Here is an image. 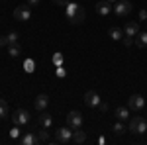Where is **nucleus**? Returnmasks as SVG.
Returning <instances> with one entry per match:
<instances>
[{
  "mask_svg": "<svg viewBox=\"0 0 147 145\" xmlns=\"http://www.w3.org/2000/svg\"><path fill=\"white\" fill-rule=\"evenodd\" d=\"M110 2H118V0H110Z\"/></svg>",
  "mask_w": 147,
  "mask_h": 145,
  "instance_id": "nucleus-33",
  "label": "nucleus"
},
{
  "mask_svg": "<svg viewBox=\"0 0 147 145\" xmlns=\"http://www.w3.org/2000/svg\"><path fill=\"white\" fill-rule=\"evenodd\" d=\"M20 141H22V145H35V143H39V141H37V134H34V132L22 135Z\"/></svg>",
  "mask_w": 147,
  "mask_h": 145,
  "instance_id": "nucleus-14",
  "label": "nucleus"
},
{
  "mask_svg": "<svg viewBox=\"0 0 147 145\" xmlns=\"http://www.w3.org/2000/svg\"><path fill=\"white\" fill-rule=\"evenodd\" d=\"M131 8H134V4H131L129 0H118L112 12H116V16H120V18H125V16L131 12Z\"/></svg>",
  "mask_w": 147,
  "mask_h": 145,
  "instance_id": "nucleus-3",
  "label": "nucleus"
},
{
  "mask_svg": "<svg viewBox=\"0 0 147 145\" xmlns=\"http://www.w3.org/2000/svg\"><path fill=\"white\" fill-rule=\"evenodd\" d=\"M84 104L88 108H96V106H100V96L94 90H88V92H84Z\"/></svg>",
  "mask_w": 147,
  "mask_h": 145,
  "instance_id": "nucleus-9",
  "label": "nucleus"
},
{
  "mask_svg": "<svg viewBox=\"0 0 147 145\" xmlns=\"http://www.w3.org/2000/svg\"><path fill=\"white\" fill-rule=\"evenodd\" d=\"M114 132H116L118 135H120V134H124V132H125V127H124V123H122V120H118V122L114 123Z\"/></svg>",
  "mask_w": 147,
  "mask_h": 145,
  "instance_id": "nucleus-23",
  "label": "nucleus"
},
{
  "mask_svg": "<svg viewBox=\"0 0 147 145\" xmlns=\"http://www.w3.org/2000/svg\"><path fill=\"white\" fill-rule=\"evenodd\" d=\"M61 61H63V57H61V55H55V63H57V65H61Z\"/></svg>",
  "mask_w": 147,
  "mask_h": 145,
  "instance_id": "nucleus-31",
  "label": "nucleus"
},
{
  "mask_svg": "<svg viewBox=\"0 0 147 145\" xmlns=\"http://www.w3.org/2000/svg\"><path fill=\"white\" fill-rule=\"evenodd\" d=\"M37 141H39V143H45V141H49V134H47L45 127H41V129L37 132Z\"/></svg>",
  "mask_w": 147,
  "mask_h": 145,
  "instance_id": "nucleus-19",
  "label": "nucleus"
},
{
  "mask_svg": "<svg viewBox=\"0 0 147 145\" xmlns=\"http://www.w3.org/2000/svg\"><path fill=\"white\" fill-rule=\"evenodd\" d=\"M6 37H8V45L18 43V39H20V35H18V32H10V34L6 35Z\"/></svg>",
  "mask_w": 147,
  "mask_h": 145,
  "instance_id": "nucleus-22",
  "label": "nucleus"
},
{
  "mask_svg": "<svg viewBox=\"0 0 147 145\" xmlns=\"http://www.w3.org/2000/svg\"><path fill=\"white\" fill-rule=\"evenodd\" d=\"M124 34L129 35V37H136L139 34V22H127L124 28Z\"/></svg>",
  "mask_w": 147,
  "mask_h": 145,
  "instance_id": "nucleus-11",
  "label": "nucleus"
},
{
  "mask_svg": "<svg viewBox=\"0 0 147 145\" xmlns=\"http://www.w3.org/2000/svg\"><path fill=\"white\" fill-rule=\"evenodd\" d=\"M131 41H134V37H129V35L124 37V45H131Z\"/></svg>",
  "mask_w": 147,
  "mask_h": 145,
  "instance_id": "nucleus-26",
  "label": "nucleus"
},
{
  "mask_svg": "<svg viewBox=\"0 0 147 145\" xmlns=\"http://www.w3.org/2000/svg\"><path fill=\"white\" fill-rule=\"evenodd\" d=\"M12 122L14 125H26L30 122V112L28 110H16V114L12 116Z\"/></svg>",
  "mask_w": 147,
  "mask_h": 145,
  "instance_id": "nucleus-8",
  "label": "nucleus"
},
{
  "mask_svg": "<svg viewBox=\"0 0 147 145\" xmlns=\"http://www.w3.org/2000/svg\"><path fill=\"white\" fill-rule=\"evenodd\" d=\"M47 104H49V98H47V94H39L37 98H35V110L43 112L47 108Z\"/></svg>",
  "mask_w": 147,
  "mask_h": 145,
  "instance_id": "nucleus-13",
  "label": "nucleus"
},
{
  "mask_svg": "<svg viewBox=\"0 0 147 145\" xmlns=\"http://www.w3.org/2000/svg\"><path fill=\"white\" fill-rule=\"evenodd\" d=\"M73 141H75V143H84V141H86V134H84L80 127L75 129V132H73Z\"/></svg>",
  "mask_w": 147,
  "mask_h": 145,
  "instance_id": "nucleus-16",
  "label": "nucleus"
},
{
  "mask_svg": "<svg viewBox=\"0 0 147 145\" xmlns=\"http://www.w3.org/2000/svg\"><path fill=\"white\" fill-rule=\"evenodd\" d=\"M53 2H55L57 6H67L69 4V0H53Z\"/></svg>",
  "mask_w": 147,
  "mask_h": 145,
  "instance_id": "nucleus-25",
  "label": "nucleus"
},
{
  "mask_svg": "<svg viewBox=\"0 0 147 145\" xmlns=\"http://www.w3.org/2000/svg\"><path fill=\"white\" fill-rule=\"evenodd\" d=\"M6 116H8V104L6 100L0 98V118H6Z\"/></svg>",
  "mask_w": 147,
  "mask_h": 145,
  "instance_id": "nucleus-21",
  "label": "nucleus"
},
{
  "mask_svg": "<svg viewBox=\"0 0 147 145\" xmlns=\"http://www.w3.org/2000/svg\"><path fill=\"white\" fill-rule=\"evenodd\" d=\"M57 75H59V77H65V71H63V69L59 67V69H57Z\"/></svg>",
  "mask_w": 147,
  "mask_h": 145,
  "instance_id": "nucleus-32",
  "label": "nucleus"
},
{
  "mask_svg": "<svg viewBox=\"0 0 147 145\" xmlns=\"http://www.w3.org/2000/svg\"><path fill=\"white\" fill-rule=\"evenodd\" d=\"M26 67H28V69H26L28 73H32V71H34V69H32V67H34V63H32V61H28V63H26Z\"/></svg>",
  "mask_w": 147,
  "mask_h": 145,
  "instance_id": "nucleus-28",
  "label": "nucleus"
},
{
  "mask_svg": "<svg viewBox=\"0 0 147 145\" xmlns=\"http://www.w3.org/2000/svg\"><path fill=\"white\" fill-rule=\"evenodd\" d=\"M14 18H16L18 22H28V20L32 18V10H30V6H18V8L14 10Z\"/></svg>",
  "mask_w": 147,
  "mask_h": 145,
  "instance_id": "nucleus-7",
  "label": "nucleus"
},
{
  "mask_svg": "<svg viewBox=\"0 0 147 145\" xmlns=\"http://www.w3.org/2000/svg\"><path fill=\"white\" fill-rule=\"evenodd\" d=\"M116 118H118V120H122V122H124V120H127V118H129V108L118 106V108H116Z\"/></svg>",
  "mask_w": 147,
  "mask_h": 145,
  "instance_id": "nucleus-15",
  "label": "nucleus"
},
{
  "mask_svg": "<svg viewBox=\"0 0 147 145\" xmlns=\"http://www.w3.org/2000/svg\"><path fill=\"white\" fill-rule=\"evenodd\" d=\"M20 53H22L20 43H14V45H10V47H8V55H10V57H18Z\"/></svg>",
  "mask_w": 147,
  "mask_h": 145,
  "instance_id": "nucleus-18",
  "label": "nucleus"
},
{
  "mask_svg": "<svg viewBox=\"0 0 147 145\" xmlns=\"http://www.w3.org/2000/svg\"><path fill=\"white\" fill-rule=\"evenodd\" d=\"M136 45L137 47H147V32H139L136 35Z\"/></svg>",
  "mask_w": 147,
  "mask_h": 145,
  "instance_id": "nucleus-17",
  "label": "nucleus"
},
{
  "mask_svg": "<svg viewBox=\"0 0 147 145\" xmlns=\"http://www.w3.org/2000/svg\"><path fill=\"white\" fill-rule=\"evenodd\" d=\"M4 45H8V37H6V35L0 37V47H4Z\"/></svg>",
  "mask_w": 147,
  "mask_h": 145,
  "instance_id": "nucleus-27",
  "label": "nucleus"
},
{
  "mask_svg": "<svg viewBox=\"0 0 147 145\" xmlns=\"http://www.w3.org/2000/svg\"><path fill=\"white\" fill-rule=\"evenodd\" d=\"M67 123L71 129H79V127H82V114L77 110L69 112L67 114Z\"/></svg>",
  "mask_w": 147,
  "mask_h": 145,
  "instance_id": "nucleus-4",
  "label": "nucleus"
},
{
  "mask_svg": "<svg viewBox=\"0 0 147 145\" xmlns=\"http://www.w3.org/2000/svg\"><path fill=\"white\" fill-rule=\"evenodd\" d=\"M145 18H147V12L141 10V12H139V20H145Z\"/></svg>",
  "mask_w": 147,
  "mask_h": 145,
  "instance_id": "nucleus-30",
  "label": "nucleus"
},
{
  "mask_svg": "<svg viewBox=\"0 0 147 145\" xmlns=\"http://www.w3.org/2000/svg\"><path fill=\"white\" fill-rule=\"evenodd\" d=\"M143 106H145V100H143L141 94H131V96H129V100H127V108L139 112V110H143Z\"/></svg>",
  "mask_w": 147,
  "mask_h": 145,
  "instance_id": "nucleus-6",
  "label": "nucleus"
},
{
  "mask_svg": "<svg viewBox=\"0 0 147 145\" xmlns=\"http://www.w3.org/2000/svg\"><path fill=\"white\" fill-rule=\"evenodd\" d=\"M39 4V0H28V6H37Z\"/></svg>",
  "mask_w": 147,
  "mask_h": 145,
  "instance_id": "nucleus-29",
  "label": "nucleus"
},
{
  "mask_svg": "<svg viewBox=\"0 0 147 145\" xmlns=\"http://www.w3.org/2000/svg\"><path fill=\"white\" fill-rule=\"evenodd\" d=\"M108 34H110V37L116 39V41H118V39H122V30H120V28H110V30H108Z\"/></svg>",
  "mask_w": 147,
  "mask_h": 145,
  "instance_id": "nucleus-20",
  "label": "nucleus"
},
{
  "mask_svg": "<svg viewBox=\"0 0 147 145\" xmlns=\"http://www.w3.org/2000/svg\"><path fill=\"white\" fill-rule=\"evenodd\" d=\"M112 10H114V6H112L110 0H100L96 4V14H100V16H108Z\"/></svg>",
  "mask_w": 147,
  "mask_h": 145,
  "instance_id": "nucleus-10",
  "label": "nucleus"
},
{
  "mask_svg": "<svg viewBox=\"0 0 147 145\" xmlns=\"http://www.w3.org/2000/svg\"><path fill=\"white\" fill-rule=\"evenodd\" d=\"M37 122H39V127H45V129H49V127L53 125V118H51V114L43 112V114L37 118Z\"/></svg>",
  "mask_w": 147,
  "mask_h": 145,
  "instance_id": "nucleus-12",
  "label": "nucleus"
},
{
  "mask_svg": "<svg viewBox=\"0 0 147 145\" xmlns=\"http://www.w3.org/2000/svg\"><path fill=\"white\" fill-rule=\"evenodd\" d=\"M129 132H134V134H145L147 132V120L145 118H141V116H136V118H131V122H129Z\"/></svg>",
  "mask_w": 147,
  "mask_h": 145,
  "instance_id": "nucleus-2",
  "label": "nucleus"
},
{
  "mask_svg": "<svg viewBox=\"0 0 147 145\" xmlns=\"http://www.w3.org/2000/svg\"><path fill=\"white\" fill-rule=\"evenodd\" d=\"M71 127H59L55 132V143H61L65 145L69 141H73V132H69Z\"/></svg>",
  "mask_w": 147,
  "mask_h": 145,
  "instance_id": "nucleus-5",
  "label": "nucleus"
},
{
  "mask_svg": "<svg viewBox=\"0 0 147 145\" xmlns=\"http://www.w3.org/2000/svg\"><path fill=\"white\" fill-rule=\"evenodd\" d=\"M10 137H14V139L20 137V125H14V127L10 129Z\"/></svg>",
  "mask_w": 147,
  "mask_h": 145,
  "instance_id": "nucleus-24",
  "label": "nucleus"
},
{
  "mask_svg": "<svg viewBox=\"0 0 147 145\" xmlns=\"http://www.w3.org/2000/svg\"><path fill=\"white\" fill-rule=\"evenodd\" d=\"M67 18L71 20V24L79 26V24L84 22V18H86V12H84V8H82V6L75 4V2H69V6H67Z\"/></svg>",
  "mask_w": 147,
  "mask_h": 145,
  "instance_id": "nucleus-1",
  "label": "nucleus"
}]
</instances>
